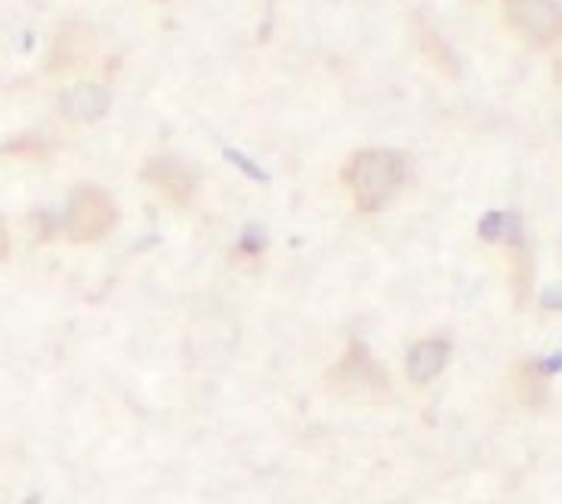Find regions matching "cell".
<instances>
[{
  "label": "cell",
  "instance_id": "obj_8",
  "mask_svg": "<svg viewBox=\"0 0 562 504\" xmlns=\"http://www.w3.org/2000/svg\"><path fill=\"white\" fill-rule=\"evenodd\" d=\"M110 93L100 85H75L61 93V113L71 123H93L106 113Z\"/></svg>",
  "mask_w": 562,
  "mask_h": 504
},
{
  "label": "cell",
  "instance_id": "obj_12",
  "mask_svg": "<svg viewBox=\"0 0 562 504\" xmlns=\"http://www.w3.org/2000/svg\"><path fill=\"white\" fill-rule=\"evenodd\" d=\"M16 152L45 155V145H43V142H33V138H26V142H10V145H7V155H16Z\"/></svg>",
  "mask_w": 562,
  "mask_h": 504
},
{
  "label": "cell",
  "instance_id": "obj_7",
  "mask_svg": "<svg viewBox=\"0 0 562 504\" xmlns=\"http://www.w3.org/2000/svg\"><path fill=\"white\" fill-rule=\"evenodd\" d=\"M447 360H450V340L431 337V340H422V344H415V347L408 350V357H405V373H408V379H412L415 385H428L434 377L443 373Z\"/></svg>",
  "mask_w": 562,
  "mask_h": 504
},
{
  "label": "cell",
  "instance_id": "obj_3",
  "mask_svg": "<svg viewBox=\"0 0 562 504\" xmlns=\"http://www.w3.org/2000/svg\"><path fill=\"white\" fill-rule=\"evenodd\" d=\"M328 385L335 392L347 395V399H357V402H380V399L390 395V377H386V370L370 357L367 344H360V340H350L347 344L341 360L328 373Z\"/></svg>",
  "mask_w": 562,
  "mask_h": 504
},
{
  "label": "cell",
  "instance_id": "obj_5",
  "mask_svg": "<svg viewBox=\"0 0 562 504\" xmlns=\"http://www.w3.org/2000/svg\"><path fill=\"white\" fill-rule=\"evenodd\" d=\"M508 26L530 45L560 43L562 40V7L557 0H502Z\"/></svg>",
  "mask_w": 562,
  "mask_h": 504
},
{
  "label": "cell",
  "instance_id": "obj_14",
  "mask_svg": "<svg viewBox=\"0 0 562 504\" xmlns=\"http://www.w3.org/2000/svg\"><path fill=\"white\" fill-rule=\"evenodd\" d=\"M158 3H168V0H158Z\"/></svg>",
  "mask_w": 562,
  "mask_h": 504
},
{
  "label": "cell",
  "instance_id": "obj_4",
  "mask_svg": "<svg viewBox=\"0 0 562 504\" xmlns=\"http://www.w3.org/2000/svg\"><path fill=\"white\" fill-rule=\"evenodd\" d=\"M97 58H100V40H97V33L87 23H61L58 33L52 36V45H48L45 68L55 78H65V75H81V71H87Z\"/></svg>",
  "mask_w": 562,
  "mask_h": 504
},
{
  "label": "cell",
  "instance_id": "obj_1",
  "mask_svg": "<svg viewBox=\"0 0 562 504\" xmlns=\"http://www.w3.org/2000/svg\"><path fill=\"white\" fill-rule=\"evenodd\" d=\"M408 180V161L386 148H360L341 168V183L353 210L363 215L386 210Z\"/></svg>",
  "mask_w": 562,
  "mask_h": 504
},
{
  "label": "cell",
  "instance_id": "obj_13",
  "mask_svg": "<svg viewBox=\"0 0 562 504\" xmlns=\"http://www.w3.org/2000/svg\"><path fill=\"white\" fill-rule=\"evenodd\" d=\"M543 305H547V309H562V293H560V290H550V293L543 295Z\"/></svg>",
  "mask_w": 562,
  "mask_h": 504
},
{
  "label": "cell",
  "instance_id": "obj_6",
  "mask_svg": "<svg viewBox=\"0 0 562 504\" xmlns=\"http://www.w3.org/2000/svg\"><path fill=\"white\" fill-rule=\"evenodd\" d=\"M142 180L148 187H155L171 206H187L196 193V177L193 170L173 158H151L145 168H142Z\"/></svg>",
  "mask_w": 562,
  "mask_h": 504
},
{
  "label": "cell",
  "instance_id": "obj_11",
  "mask_svg": "<svg viewBox=\"0 0 562 504\" xmlns=\"http://www.w3.org/2000/svg\"><path fill=\"white\" fill-rule=\"evenodd\" d=\"M422 45H425V52L434 58V52H437V68L453 81L457 75H460V68H457V61H453V55L443 48V43L437 40V33H431V30H422Z\"/></svg>",
  "mask_w": 562,
  "mask_h": 504
},
{
  "label": "cell",
  "instance_id": "obj_10",
  "mask_svg": "<svg viewBox=\"0 0 562 504\" xmlns=\"http://www.w3.org/2000/svg\"><path fill=\"white\" fill-rule=\"evenodd\" d=\"M520 225L515 215H505V212H492L479 222V235L488 238V242H505V245H520Z\"/></svg>",
  "mask_w": 562,
  "mask_h": 504
},
{
  "label": "cell",
  "instance_id": "obj_9",
  "mask_svg": "<svg viewBox=\"0 0 562 504\" xmlns=\"http://www.w3.org/2000/svg\"><path fill=\"white\" fill-rule=\"evenodd\" d=\"M515 392L524 405H540L547 399V370L537 363H520L515 373Z\"/></svg>",
  "mask_w": 562,
  "mask_h": 504
},
{
  "label": "cell",
  "instance_id": "obj_2",
  "mask_svg": "<svg viewBox=\"0 0 562 504\" xmlns=\"http://www.w3.org/2000/svg\"><path fill=\"white\" fill-rule=\"evenodd\" d=\"M43 225H36V235L40 242H71V245H93L100 238H106L116 222H120V210H116V200L100 190V187H78L68 200L65 212L58 219H45V215H36Z\"/></svg>",
  "mask_w": 562,
  "mask_h": 504
}]
</instances>
